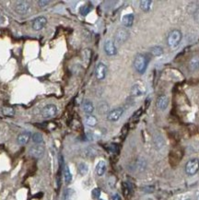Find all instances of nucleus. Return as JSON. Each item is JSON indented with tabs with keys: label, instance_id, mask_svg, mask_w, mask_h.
I'll use <instances>...</instances> for the list:
<instances>
[{
	"label": "nucleus",
	"instance_id": "f257e3e1",
	"mask_svg": "<svg viewBox=\"0 0 199 200\" xmlns=\"http://www.w3.org/2000/svg\"><path fill=\"white\" fill-rule=\"evenodd\" d=\"M182 34L181 31L172 30L169 33V35L167 37V44H168V46L170 49L176 48L180 44V43L182 41Z\"/></svg>",
	"mask_w": 199,
	"mask_h": 200
},
{
	"label": "nucleus",
	"instance_id": "f03ea898",
	"mask_svg": "<svg viewBox=\"0 0 199 200\" xmlns=\"http://www.w3.org/2000/svg\"><path fill=\"white\" fill-rule=\"evenodd\" d=\"M134 67L139 74H144L147 67V59L143 55H137L134 60Z\"/></svg>",
	"mask_w": 199,
	"mask_h": 200
},
{
	"label": "nucleus",
	"instance_id": "7ed1b4c3",
	"mask_svg": "<svg viewBox=\"0 0 199 200\" xmlns=\"http://www.w3.org/2000/svg\"><path fill=\"white\" fill-rule=\"evenodd\" d=\"M199 171V160L198 159H192L187 161L185 164V172L192 176L194 175Z\"/></svg>",
	"mask_w": 199,
	"mask_h": 200
},
{
	"label": "nucleus",
	"instance_id": "20e7f679",
	"mask_svg": "<svg viewBox=\"0 0 199 200\" xmlns=\"http://www.w3.org/2000/svg\"><path fill=\"white\" fill-rule=\"evenodd\" d=\"M31 9V4L27 1H18L15 5V11L20 15H26Z\"/></svg>",
	"mask_w": 199,
	"mask_h": 200
},
{
	"label": "nucleus",
	"instance_id": "39448f33",
	"mask_svg": "<svg viewBox=\"0 0 199 200\" xmlns=\"http://www.w3.org/2000/svg\"><path fill=\"white\" fill-rule=\"evenodd\" d=\"M57 113V107L55 104H47L42 110V116L44 118L54 117Z\"/></svg>",
	"mask_w": 199,
	"mask_h": 200
},
{
	"label": "nucleus",
	"instance_id": "423d86ee",
	"mask_svg": "<svg viewBox=\"0 0 199 200\" xmlns=\"http://www.w3.org/2000/svg\"><path fill=\"white\" fill-rule=\"evenodd\" d=\"M107 74V67L103 63H99L95 68V76L99 80H102L105 79Z\"/></svg>",
	"mask_w": 199,
	"mask_h": 200
},
{
	"label": "nucleus",
	"instance_id": "0eeeda50",
	"mask_svg": "<svg viewBox=\"0 0 199 200\" xmlns=\"http://www.w3.org/2000/svg\"><path fill=\"white\" fill-rule=\"evenodd\" d=\"M124 113V108L119 107L116 109L112 110L111 112L108 113L107 114V119L111 122H116L120 119V117L122 116V114Z\"/></svg>",
	"mask_w": 199,
	"mask_h": 200
},
{
	"label": "nucleus",
	"instance_id": "6e6552de",
	"mask_svg": "<svg viewBox=\"0 0 199 200\" xmlns=\"http://www.w3.org/2000/svg\"><path fill=\"white\" fill-rule=\"evenodd\" d=\"M47 24V19L45 18V17H44V16H40V17H38V18H36L34 21H33V29L34 30V31H41V30H43L44 27H45V25Z\"/></svg>",
	"mask_w": 199,
	"mask_h": 200
},
{
	"label": "nucleus",
	"instance_id": "1a4fd4ad",
	"mask_svg": "<svg viewBox=\"0 0 199 200\" xmlns=\"http://www.w3.org/2000/svg\"><path fill=\"white\" fill-rule=\"evenodd\" d=\"M29 153H30V155H32L33 157L39 159V158L43 157V155L44 154V147L43 145H40V144L34 145V146H33V147L30 148Z\"/></svg>",
	"mask_w": 199,
	"mask_h": 200
},
{
	"label": "nucleus",
	"instance_id": "9d476101",
	"mask_svg": "<svg viewBox=\"0 0 199 200\" xmlns=\"http://www.w3.org/2000/svg\"><path fill=\"white\" fill-rule=\"evenodd\" d=\"M129 37V33L124 29H119L115 33V41L117 44H124Z\"/></svg>",
	"mask_w": 199,
	"mask_h": 200
},
{
	"label": "nucleus",
	"instance_id": "9b49d317",
	"mask_svg": "<svg viewBox=\"0 0 199 200\" xmlns=\"http://www.w3.org/2000/svg\"><path fill=\"white\" fill-rule=\"evenodd\" d=\"M104 52L109 56H113L117 54V49L114 43L111 40H107L104 43Z\"/></svg>",
	"mask_w": 199,
	"mask_h": 200
},
{
	"label": "nucleus",
	"instance_id": "f8f14e48",
	"mask_svg": "<svg viewBox=\"0 0 199 200\" xmlns=\"http://www.w3.org/2000/svg\"><path fill=\"white\" fill-rule=\"evenodd\" d=\"M168 104H169V99L166 95H160L158 97L157 99V107L161 110V111H164L167 107H168Z\"/></svg>",
	"mask_w": 199,
	"mask_h": 200
},
{
	"label": "nucleus",
	"instance_id": "ddd939ff",
	"mask_svg": "<svg viewBox=\"0 0 199 200\" xmlns=\"http://www.w3.org/2000/svg\"><path fill=\"white\" fill-rule=\"evenodd\" d=\"M31 139V132L28 131H24L22 133H21L18 137H17V142L20 145H26Z\"/></svg>",
	"mask_w": 199,
	"mask_h": 200
},
{
	"label": "nucleus",
	"instance_id": "4468645a",
	"mask_svg": "<svg viewBox=\"0 0 199 200\" xmlns=\"http://www.w3.org/2000/svg\"><path fill=\"white\" fill-rule=\"evenodd\" d=\"M146 90H145V87L144 86H141V85H138V84H135L133 87H132V90H131V93L132 95L134 96H140V95H143L145 93Z\"/></svg>",
	"mask_w": 199,
	"mask_h": 200
},
{
	"label": "nucleus",
	"instance_id": "2eb2a0df",
	"mask_svg": "<svg viewBox=\"0 0 199 200\" xmlns=\"http://www.w3.org/2000/svg\"><path fill=\"white\" fill-rule=\"evenodd\" d=\"M122 23L126 28L132 27V25L134 23V15L133 14H126V15H124L123 17V19H122Z\"/></svg>",
	"mask_w": 199,
	"mask_h": 200
},
{
	"label": "nucleus",
	"instance_id": "dca6fc26",
	"mask_svg": "<svg viewBox=\"0 0 199 200\" xmlns=\"http://www.w3.org/2000/svg\"><path fill=\"white\" fill-rule=\"evenodd\" d=\"M188 68L190 71H195L199 68V57L198 56H193L188 64Z\"/></svg>",
	"mask_w": 199,
	"mask_h": 200
},
{
	"label": "nucleus",
	"instance_id": "f3484780",
	"mask_svg": "<svg viewBox=\"0 0 199 200\" xmlns=\"http://www.w3.org/2000/svg\"><path fill=\"white\" fill-rule=\"evenodd\" d=\"M106 171V163L104 160H100L96 165V173L99 176H102Z\"/></svg>",
	"mask_w": 199,
	"mask_h": 200
},
{
	"label": "nucleus",
	"instance_id": "a211bd4d",
	"mask_svg": "<svg viewBox=\"0 0 199 200\" xmlns=\"http://www.w3.org/2000/svg\"><path fill=\"white\" fill-rule=\"evenodd\" d=\"M82 108H83V111L86 113H88V114H90L94 111V105H93V103L90 101H88V100L83 102Z\"/></svg>",
	"mask_w": 199,
	"mask_h": 200
},
{
	"label": "nucleus",
	"instance_id": "6ab92c4d",
	"mask_svg": "<svg viewBox=\"0 0 199 200\" xmlns=\"http://www.w3.org/2000/svg\"><path fill=\"white\" fill-rule=\"evenodd\" d=\"M3 115L8 116V117H12L15 115V109L13 107H10V106H4L1 110Z\"/></svg>",
	"mask_w": 199,
	"mask_h": 200
},
{
	"label": "nucleus",
	"instance_id": "aec40b11",
	"mask_svg": "<svg viewBox=\"0 0 199 200\" xmlns=\"http://www.w3.org/2000/svg\"><path fill=\"white\" fill-rule=\"evenodd\" d=\"M63 174H64V179H65V182L66 183H70L71 181H72V174L70 172V170L68 168L67 165H66L64 167V171H63Z\"/></svg>",
	"mask_w": 199,
	"mask_h": 200
},
{
	"label": "nucleus",
	"instance_id": "412c9836",
	"mask_svg": "<svg viewBox=\"0 0 199 200\" xmlns=\"http://www.w3.org/2000/svg\"><path fill=\"white\" fill-rule=\"evenodd\" d=\"M85 123H86L87 125L93 127V126H95L97 125L98 120H97V118L94 115H88L86 117V119H85Z\"/></svg>",
	"mask_w": 199,
	"mask_h": 200
},
{
	"label": "nucleus",
	"instance_id": "4be33fe9",
	"mask_svg": "<svg viewBox=\"0 0 199 200\" xmlns=\"http://www.w3.org/2000/svg\"><path fill=\"white\" fill-rule=\"evenodd\" d=\"M150 5H151L150 0H142V1L140 2V9L144 12H147L150 9Z\"/></svg>",
	"mask_w": 199,
	"mask_h": 200
},
{
	"label": "nucleus",
	"instance_id": "5701e85b",
	"mask_svg": "<svg viewBox=\"0 0 199 200\" xmlns=\"http://www.w3.org/2000/svg\"><path fill=\"white\" fill-rule=\"evenodd\" d=\"M88 171H89L88 165L86 163H84V162L79 163V165H78V172H79V174L84 176V175H86L88 173Z\"/></svg>",
	"mask_w": 199,
	"mask_h": 200
},
{
	"label": "nucleus",
	"instance_id": "b1692460",
	"mask_svg": "<svg viewBox=\"0 0 199 200\" xmlns=\"http://www.w3.org/2000/svg\"><path fill=\"white\" fill-rule=\"evenodd\" d=\"M150 52L154 56H160L163 54V49L160 46H155V47L151 48Z\"/></svg>",
	"mask_w": 199,
	"mask_h": 200
},
{
	"label": "nucleus",
	"instance_id": "393cba45",
	"mask_svg": "<svg viewBox=\"0 0 199 200\" xmlns=\"http://www.w3.org/2000/svg\"><path fill=\"white\" fill-rule=\"evenodd\" d=\"M44 140V137H43V135L41 133H35L33 134V141L35 143V144H41Z\"/></svg>",
	"mask_w": 199,
	"mask_h": 200
},
{
	"label": "nucleus",
	"instance_id": "a878e982",
	"mask_svg": "<svg viewBox=\"0 0 199 200\" xmlns=\"http://www.w3.org/2000/svg\"><path fill=\"white\" fill-rule=\"evenodd\" d=\"M90 11V8L89 6H87V5L81 7V9H80V14L83 15V16H86Z\"/></svg>",
	"mask_w": 199,
	"mask_h": 200
},
{
	"label": "nucleus",
	"instance_id": "bb28decb",
	"mask_svg": "<svg viewBox=\"0 0 199 200\" xmlns=\"http://www.w3.org/2000/svg\"><path fill=\"white\" fill-rule=\"evenodd\" d=\"M74 194L73 190H71V189L67 190L66 194H65V199H66V200H71V197H72V194Z\"/></svg>",
	"mask_w": 199,
	"mask_h": 200
},
{
	"label": "nucleus",
	"instance_id": "cd10ccee",
	"mask_svg": "<svg viewBox=\"0 0 199 200\" xmlns=\"http://www.w3.org/2000/svg\"><path fill=\"white\" fill-rule=\"evenodd\" d=\"M100 195H101V190L99 188L93 189V191H92V196H93V198H99Z\"/></svg>",
	"mask_w": 199,
	"mask_h": 200
},
{
	"label": "nucleus",
	"instance_id": "c85d7f7f",
	"mask_svg": "<svg viewBox=\"0 0 199 200\" xmlns=\"http://www.w3.org/2000/svg\"><path fill=\"white\" fill-rule=\"evenodd\" d=\"M38 4L41 8H45L46 6H48L50 4V1H45V0H39Z\"/></svg>",
	"mask_w": 199,
	"mask_h": 200
},
{
	"label": "nucleus",
	"instance_id": "c756f323",
	"mask_svg": "<svg viewBox=\"0 0 199 200\" xmlns=\"http://www.w3.org/2000/svg\"><path fill=\"white\" fill-rule=\"evenodd\" d=\"M5 20H6L5 17H4L1 13H0V25H2V24L5 22Z\"/></svg>",
	"mask_w": 199,
	"mask_h": 200
},
{
	"label": "nucleus",
	"instance_id": "7c9ffc66",
	"mask_svg": "<svg viewBox=\"0 0 199 200\" xmlns=\"http://www.w3.org/2000/svg\"><path fill=\"white\" fill-rule=\"evenodd\" d=\"M113 200H120L119 195H118V194H115V195L113 196Z\"/></svg>",
	"mask_w": 199,
	"mask_h": 200
},
{
	"label": "nucleus",
	"instance_id": "2f4dec72",
	"mask_svg": "<svg viewBox=\"0 0 199 200\" xmlns=\"http://www.w3.org/2000/svg\"><path fill=\"white\" fill-rule=\"evenodd\" d=\"M197 200H199V194H198V196H197Z\"/></svg>",
	"mask_w": 199,
	"mask_h": 200
},
{
	"label": "nucleus",
	"instance_id": "473e14b6",
	"mask_svg": "<svg viewBox=\"0 0 199 200\" xmlns=\"http://www.w3.org/2000/svg\"><path fill=\"white\" fill-rule=\"evenodd\" d=\"M185 200H190V199H185Z\"/></svg>",
	"mask_w": 199,
	"mask_h": 200
}]
</instances>
